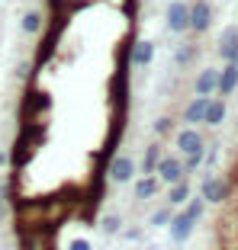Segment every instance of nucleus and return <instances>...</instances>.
<instances>
[{"label":"nucleus","mask_w":238,"mask_h":250,"mask_svg":"<svg viewBox=\"0 0 238 250\" xmlns=\"http://www.w3.org/2000/svg\"><path fill=\"white\" fill-rule=\"evenodd\" d=\"M20 247L23 250H58L55 247V237H52V228H23Z\"/></svg>","instance_id":"nucleus-1"},{"label":"nucleus","mask_w":238,"mask_h":250,"mask_svg":"<svg viewBox=\"0 0 238 250\" xmlns=\"http://www.w3.org/2000/svg\"><path fill=\"white\" fill-rule=\"evenodd\" d=\"M167 29H171L174 36L190 29V3H184V0L167 3Z\"/></svg>","instance_id":"nucleus-2"},{"label":"nucleus","mask_w":238,"mask_h":250,"mask_svg":"<svg viewBox=\"0 0 238 250\" xmlns=\"http://www.w3.org/2000/svg\"><path fill=\"white\" fill-rule=\"evenodd\" d=\"M106 177H110V183H116V186L132 183V177H135V161H132V157H113L110 167H106Z\"/></svg>","instance_id":"nucleus-3"},{"label":"nucleus","mask_w":238,"mask_h":250,"mask_svg":"<svg viewBox=\"0 0 238 250\" xmlns=\"http://www.w3.org/2000/svg\"><path fill=\"white\" fill-rule=\"evenodd\" d=\"M155 177L161 180V183H177V180H184L187 177L184 161H180V157H164L161 154V161H158V167H155Z\"/></svg>","instance_id":"nucleus-4"},{"label":"nucleus","mask_w":238,"mask_h":250,"mask_svg":"<svg viewBox=\"0 0 238 250\" xmlns=\"http://www.w3.org/2000/svg\"><path fill=\"white\" fill-rule=\"evenodd\" d=\"M209 22H213V7H209V0L190 3V32L203 36V32L209 29Z\"/></svg>","instance_id":"nucleus-5"},{"label":"nucleus","mask_w":238,"mask_h":250,"mask_svg":"<svg viewBox=\"0 0 238 250\" xmlns=\"http://www.w3.org/2000/svg\"><path fill=\"white\" fill-rule=\"evenodd\" d=\"M193 228H196V221L190 218L187 212H174L171 221H167V231H171V241L174 244H184L187 237L193 234Z\"/></svg>","instance_id":"nucleus-6"},{"label":"nucleus","mask_w":238,"mask_h":250,"mask_svg":"<svg viewBox=\"0 0 238 250\" xmlns=\"http://www.w3.org/2000/svg\"><path fill=\"white\" fill-rule=\"evenodd\" d=\"M151 58H155V42L151 39H135L132 48H129V64L145 67V64H151Z\"/></svg>","instance_id":"nucleus-7"},{"label":"nucleus","mask_w":238,"mask_h":250,"mask_svg":"<svg viewBox=\"0 0 238 250\" xmlns=\"http://www.w3.org/2000/svg\"><path fill=\"white\" fill-rule=\"evenodd\" d=\"M200 196L206 199V202H225L229 199V183L225 180H219V177H209V180H203V189H200Z\"/></svg>","instance_id":"nucleus-8"},{"label":"nucleus","mask_w":238,"mask_h":250,"mask_svg":"<svg viewBox=\"0 0 238 250\" xmlns=\"http://www.w3.org/2000/svg\"><path fill=\"white\" fill-rule=\"evenodd\" d=\"M219 55H222L225 61H232V64H238V29L235 26H229V29L222 32V39H219Z\"/></svg>","instance_id":"nucleus-9"},{"label":"nucleus","mask_w":238,"mask_h":250,"mask_svg":"<svg viewBox=\"0 0 238 250\" xmlns=\"http://www.w3.org/2000/svg\"><path fill=\"white\" fill-rule=\"evenodd\" d=\"M177 147L180 154H203V135L193 128H184V132H177Z\"/></svg>","instance_id":"nucleus-10"},{"label":"nucleus","mask_w":238,"mask_h":250,"mask_svg":"<svg viewBox=\"0 0 238 250\" xmlns=\"http://www.w3.org/2000/svg\"><path fill=\"white\" fill-rule=\"evenodd\" d=\"M158 189H161V180H158L155 173H145V177L135 180V186H132V192H135V199H139V202H145V199L158 196Z\"/></svg>","instance_id":"nucleus-11"},{"label":"nucleus","mask_w":238,"mask_h":250,"mask_svg":"<svg viewBox=\"0 0 238 250\" xmlns=\"http://www.w3.org/2000/svg\"><path fill=\"white\" fill-rule=\"evenodd\" d=\"M216 83H219V71L216 67H206V71H200V77L193 81V90H196V96H209L213 90H216Z\"/></svg>","instance_id":"nucleus-12"},{"label":"nucleus","mask_w":238,"mask_h":250,"mask_svg":"<svg viewBox=\"0 0 238 250\" xmlns=\"http://www.w3.org/2000/svg\"><path fill=\"white\" fill-rule=\"evenodd\" d=\"M235 87H238V64H232V61H229V64H225V71H219V83H216V90H219L222 96H229Z\"/></svg>","instance_id":"nucleus-13"},{"label":"nucleus","mask_w":238,"mask_h":250,"mask_svg":"<svg viewBox=\"0 0 238 250\" xmlns=\"http://www.w3.org/2000/svg\"><path fill=\"white\" fill-rule=\"evenodd\" d=\"M206 103H209V96H196L193 103H187L184 109V122L187 125H200L203 116H206Z\"/></svg>","instance_id":"nucleus-14"},{"label":"nucleus","mask_w":238,"mask_h":250,"mask_svg":"<svg viewBox=\"0 0 238 250\" xmlns=\"http://www.w3.org/2000/svg\"><path fill=\"white\" fill-rule=\"evenodd\" d=\"M48 106H52L48 93H29L26 96V119H32L36 112H48Z\"/></svg>","instance_id":"nucleus-15"},{"label":"nucleus","mask_w":238,"mask_h":250,"mask_svg":"<svg viewBox=\"0 0 238 250\" xmlns=\"http://www.w3.org/2000/svg\"><path fill=\"white\" fill-rule=\"evenodd\" d=\"M225 112H229V109H225L222 100H209V103H206V116H203V122H206V125H222V122H225Z\"/></svg>","instance_id":"nucleus-16"},{"label":"nucleus","mask_w":238,"mask_h":250,"mask_svg":"<svg viewBox=\"0 0 238 250\" xmlns=\"http://www.w3.org/2000/svg\"><path fill=\"white\" fill-rule=\"evenodd\" d=\"M187 199H190V183L184 180H177V183H171V192H167V206H184Z\"/></svg>","instance_id":"nucleus-17"},{"label":"nucleus","mask_w":238,"mask_h":250,"mask_svg":"<svg viewBox=\"0 0 238 250\" xmlns=\"http://www.w3.org/2000/svg\"><path fill=\"white\" fill-rule=\"evenodd\" d=\"M23 32H26V36H36V32H42V13H39V10H29V13L23 16Z\"/></svg>","instance_id":"nucleus-18"},{"label":"nucleus","mask_w":238,"mask_h":250,"mask_svg":"<svg viewBox=\"0 0 238 250\" xmlns=\"http://www.w3.org/2000/svg\"><path fill=\"white\" fill-rule=\"evenodd\" d=\"M184 212L190 215L193 221H200V218H203V212H206V199H203V196H190V199L184 202Z\"/></svg>","instance_id":"nucleus-19"},{"label":"nucleus","mask_w":238,"mask_h":250,"mask_svg":"<svg viewBox=\"0 0 238 250\" xmlns=\"http://www.w3.org/2000/svg\"><path fill=\"white\" fill-rule=\"evenodd\" d=\"M158 161H161V147L148 145V151H145V157H142V173H155Z\"/></svg>","instance_id":"nucleus-20"},{"label":"nucleus","mask_w":238,"mask_h":250,"mask_svg":"<svg viewBox=\"0 0 238 250\" xmlns=\"http://www.w3.org/2000/svg\"><path fill=\"white\" fill-rule=\"evenodd\" d=\"M100 228L106 231V234H119V228H122V218H119V215H103V218H100Z\"/></svg>","instance_id":"nucleus-21"},{"label":"nucleus","mask_w":238,"mask_h":250,"mask_svg":"<svg viewBox=\"0 0 238 250\" xmlns=\"http://www.w3.org/2000/svg\"><path fill=\"white\" fill-rule=\"evenodd\" d=\"M171 128H174V119H171V116H161V119H155V132H158V138H164V135H171Z\"/></svg>","instance_id":"nucleus-22"},{"label":"nucleus","mask_w":238,"mask_h":250,"mask_svg":"<svg viewBox=\"0 0 238 250\" xmlns=\"http://www.w3.org/2000/svg\"><path fill=\"white\" fill-rule=\"evenodd\" d=\"M171 215H174V208H158V212L151 215V225H155V228H164V225L171 221Z\"/></svg>","instance_id":"nucleus-23"},{"label":"nucleus","mask_w":238,"mask_h":250,"mask_svg":"<svg viewBox=\"0 0 238 250\" xmlns=\"http://www.w3.org/2000/svg\"><path fill=\"white\" fill-rule=\"evenodd\" d=\"M196 58V48L193 45H187V48H177V64H190Z\"/></svg>","instance_id":"nucleus-24"},{"label":"nucleus","mask_w":238,"mask_h":250,"mask_svg":"<svg viewBox=\"0 0 238 250\" xmlns=\"http://www.w3.org/2000/svg\"><path fill=\"white\" fill-rule=\"evenodd\" d=\"M187 161H184V173H190V170H196L203 164V154H184Z\"/></svg>","instance_id":"nucleus-25"},{"label":"nucleus","mask_w":238,"mask_h":250,"mask_svg":"<svg viewBox=\"0 0 238 250\" xmlns=\"http://www.w3.org/2000/svg\"><path fill=\"white\" fill-rule=\"evenodd\" d=\"M68 250H94V247H90V241H87V237H74Z\"/></svg>","instance_id":"nucleus-26"},{"label":"nucleus","mask_w":238,"mask_h":250,"mask_svg":"<svg viewBox=\"0 0 238 250\" xmlns=\"http://www.w3.org/2000/svg\"><path fill=\"white\" fill-rule=\"evenodd\" d=\"M126 237H129V241H142V228H129Z\"/></svg>","instance_id":"nucleus-27"},{"label":"nucleus","mask_w":238,"mask_h":250,"mask_svg":"<svg viewBox=\"0 0 238 250\" xmlns=\"http://www.w3.org/2000/svg\"><path fill=\"white\" fill-rule=\"evenodd\" d=\"M10 164V151H0V167H7Z\"/></svg>","instance_id":"nucleus-28"},{"label":"nucleus","mask_w":238,"mask_h":250,"mask_svg":"<svg viewBox=\"0 0 238 250\" xmlns=\"http://www.w3.org/2000/svg\"><path fill=\"white\" fill-rule=\"evenodd\" d=\"M3 215H7V208H3V206H0V218H3Z\"/></svg>","instance_id":"nucleus-29"}]
</instances>
